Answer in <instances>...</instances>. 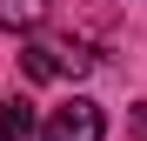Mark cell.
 <instances>
[{"mask_svg":"<svg viewBox=\"0 0 147 141\" xmlns=\"http://www.w3.org/2000/svg\"><path fill=\"white\" fill-rule=\"evenodd\" d=\"M20 74L27 81H80V74H94V54L80 40H34V47H20Z\"/></svg>","mask_w":147,"mask_h":141,"instance_id":"6da1fadb","label":"cell"},{"mask_svg":"<svg viewBox=\"0 0 147 141\" xmlns=\"http://www.w3.org/2000/svg\"><path fill=\"white\" fill-rule=\"evenodd\" d=\"M107 134V114L87 101V94H74V101H60L54 114L40 121V141H100Z\"/></svg>","mask_w":147,"mask_h":141,"instance_id":"7a4b0ae2","label":"cell"},{"mask_svg":"<svg viewBox=\"0 0 147 141\" xmlns=\"http://www.w3.org/2000/svg\"><path fill=\"white\" fill-rule=\"evenodd\" d=\"M34 108L20 101V94H0V141H34Z\"/></svg>","mask_w":147,"mask_h":141,"instance_id":"3957f363","label":"cell"},{"mask_svg":"<svg viewBox=\"0 0 147 141\" xmlns=\"http://www.w3.org/2000/svg\"><path fill=\"white\" fill-rule=\"evenodd\" d=\"M47 7H54V0H0V27H13V34H34L40 20H47Z\"/></svg>","mask_w":147,"mask_h":141,"instance_id":"277c9868","label":"cell"}]
</instances>
